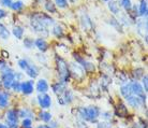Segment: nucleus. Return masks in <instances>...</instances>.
Wrapping results in <instances>:
<instances>
[{
	"label": "nucleus",
	"instance_id": "1",
	"mask_svg": "<svg viewBox=\"0 0 148 128\" xmlns=\"http://www.w3.org/2000/svg\"><path fill=\"white\" fill-rule=\"evenodd\" d=\"M56 61H57V69H58V73L61 81L63 83L68 82L70 79V69L68 67V64L61 57H57Z\"/></svg>",
	"mask_w": 148,
	"mask_h": 128
},
{
	"label": "nucleus",
	"instance_id": "2",
	"mask_svg": "<svg viewBox=\"0 0 148 128\" xmlns=\"http://www.w3.org/2000/svg\"><path fill=\"white\" fill-rule=\"evenodd\" d=\"M78 112H79V115L84 120L93 122V120H97V117L99 116L100 111L97 107H88V108H79Z\"/></svg>",
	"mask_w": 148,
	"mask_h": 128
},
{
	"label": "nucleus",
	"instance_id": "3",
	"mask_svg": "<svg viewBox=\"0 0 148 128\" xmlns=\"http://www.w3.org/2000/svg\"><path fill=\"white\" fill-rule=\"evenodd\" d=\"M1 71H2V84H3L4 88L9 89L12 86L13 82L15 81V74L8 67H5Z\"/></svg>",
	"mask_w": 148,
	"mask_h": 128
},
{
	"label": "nucleus",
	"instance_id": "4",
	"mask_svg": "<svg viewBox=\"0 0 148 128\" xmlns=\"http://www.w3.org/2000/svg\"><path fill=\"white\" fill-rule=\"evenodd\" d=\"M30 24H31V27H32V29L37 32V34H42V36H44V37H46L48 34V31H47V27L44 26L43 24L41 22H39L38 19H36L34 17H32V19L30 21Z\"/></svg>",
	"mask_w": 148,
	"mask_h": 128
},
{
	"label": "nucleus",
	"instance_id": "5",
	"mask_svg": "<svg viewBox=\"0 0 148 128\" xmlns=\"http://www.w3.org/2000/svg\"><path fill=\"white\" fill-rule=\"evenodd\" d=\"M136 28H137V32L144 38L145 41H147V21L146 19H140V21H137Z\"/></svg>",
	"mask_w": 148,
	"mask_h": 128
},
{
	"label": "nucleus",
	"instance_id": "6",
	"mask_svg": "<svg viewBox=\"0 0 148 128\" xmlns=\"http://www.w3.org/2000/svg\"><path fill=\"white\" fill-rule=\"evenodd\" d=\"M8 124L10 128H17V113L14 110H10L7 114Z\"/></svg>",
	"mask_w": 148,
	"mask_h": 128
},
{
	"label": "nucleus",
	"instance_id": "7",
	"mask_svg": "<svg viewBox=\"0 0 148 128\" xmlns=\"http://www.w3.org/2000/svg\"><path fill=\"white\" fill-rule=\"evenodd\" d=\"M34 17L36 19H38L39 22H41L44 26H49L54 23V19L52 17H49L47 14H44V13H37V14L34 15Z\"/></svg>",
	"mask_w": 148,
	"mask_h": 128
},
{
	"label": "nucleus",
	"instance_id": "8",
	"mask_svg": "<svg viewBox=\"0 0 148 128\" xmlns=\"http://www.w3.org/2000/svg\"><path fill=\"white\" fill-rule=\"evenodd\" d=\"M72 72L74 74V76L75 78H77V79H81V78H83L84 76V74H85V70H84V68L82 67V66H79V65H75L73 63V64H71V71L70 73Z\"/></svg>",
	"mask_w": 148,
	"mask_h": 128
},
{
	"label": "nucleus",
	"instance_id": "9",
	"mask_svg": "<svg viewBox=\"0 0 148 128\" xmlns=\"http://www.w3.org/2000/svg\"><path fill=\"white\" fill-rule=\"evenodd\" d=\"M38 100H39V103L42 108L44 109H47L51 107V103H52V100H51V97L48 95H40L38 97Z\"/></svg>",
	"mask_w": 148,
	"mask_h": 128
},
{
	"label": "nucleus",
	"instance_id": "10",
	"mask_svg": "<svg viewBox=\"0 0 148 128\" xmlns=\"http://www.w3.org/2000/svg\"><path fill=\"white\" fill-rule=\"evenodd\" d=\"M21 90L25 95H29L34 92V83L32 81H27L21 84Z\"/></svg>",
	"mask_w": 148,
	"mask_h": 128
},
{
	"label": "nucleus",
	"instance_id": "11",
	"mask_svg": "<svg viewBox=\"0 0 148 128\" xmlns=\"http://www.w3.org/2000/svg\"><path fill=\"white\" fill-rule=\"evenodd\" d=\"M130 87H131V90H132V94H134L135 96H142V95H144L143 87H142L137 82L130 83Z\"/></svg>",
	"mask_w": 148,
	"mask_h": 128
},
{
	"label": "nucleus",
	"instance_id": "12",
	"mask_svg": "<svg viewBox=\"0 0 148 128\" xmlns=\"http://www.w3.org/2000/svg\"><path fill=\"white\" fill-rule=\"evenodd\" d=\"M34 45L40 50L41 52H45V51L48 49V45H47V43H46V41H45L44 39H42V38L37 39V40L34 41Z\"/></svg>",
	"mask_w": 148,
	"mask_h": 128
},
{
	"label": "nucleus",
	"instance_id": "13",
	"mask_svg": "<svg viewBox=\"0 0 148 128\" xmlns=\"http://www.w3.org/2000/svg\"><path fill=\"white\" fill-rule=\"evenodd\" d=\"M116 114L120 117L127 116V115H128V109L126 108V105H122V103H119V105L116 107Z\"/></svg>",
	"mask_w": 148,
	"mask_h": 128
},
{
	"label": "nucleus",
	"instance_id": "14",
	"mask_svg": "<svg viewBox=\"0 0 148 128\" xmlns=\"http://www.w3.org/2000/svg\"><path fill=\"white\" fill-rule=\"evenodd\" d=\"M26 73L29 75L30 78H36L38 74H39V70H38V68L34 65H28V67L26 68Z\"/></svg>",
	"mask_w": 148,
	"mask_h": 128
},
{
	"label": "nucleus",
	"instance_id": "15",
	"mask_svg": "<svg viewBox=\"0 0 148 128\" xmlns=\"http://www.w3.org/2000/svg\"><path fill=\"white\" fill-rule=\"evenodd\" d=\"M37 89L38 92H40V93H46L48 90V84L47 82L45 81V80H40L37 84Z\"/></svg>",
	"mask_w": 148,
	"mask_h": 128
},
{
	"label": "nucleus",
	"instance_id": "16",
	"mask_svg": "<svg viewBox=\"0 0 148 128\" xmlns=\"http://www.w3.org/2000/svg\"><path fill=\"white\" fill-rule=\"evenodd\" d=\"M64 85H63L62 83H56V84H54L53 85V90H54V93H55L56 95H58V96H60V95H62L63 93H64Z\"/></svg>",
	"mask_w": 148,
	"mask_h": 128
},
{
	"label": "nucleus",
	"instance_id": "17",
	"mask_svg": "<svg viewBox=\"0 0 148 128\" xmlns=\"http://www.w3.org/2000/svg\"><path fill=\"white\" fill-rule=\"evenodd\" d=\"M120 93L125 98H128L129 96H131L132 94V90H131V87H130V84H126V85H122L121 88H120Z\"/></svg>",
	"mask_w": 148,
	"mask_h": 128
},
{
	"label": "nucleus",
	"instance_id": "18",
	"mask_svg": "<svg viewBox=\"0 0 148 128\" xmlns=\"http://www.w3.org/2000/svg\"><path fill=\"white\" fill-rule=\"evenodd\" d=\"M9 37H10L9 30L7 29V27L4 26L3 24L0 23V38L3 40H7V39H9Z\"/></svg>",
	"mask_w": 148,
	"mask_h": 128
},
{
	"label": "nucleus",
	"instance_id": "19",
	"mask_svg": "<svg viewBox=\"0 0 148 128\" xmlns=\"http://www.w3.org/2000/svg\"><path fill=\"white\" fill-rule=\"evenodd\" d=\"M108 9L115 15L119 14V12H120L118 4H117V2H115V1H108Z\"/></svg>",
	"mask_w": 148,
	"mask_h": 128
},
{
	"label": "nucleus",
	"instance_id": "20",
	"mask_svg": "<svg viewBox=\"0 0 148 128\" xmlns=\"http://www.w3.org/2000/svg\"><path fill=\"white\" fill-rule=\"evenodd\" d=\"M140 15L147 16V0H142L140 3Z\"/></svg>",
	"mask_w": 148,
	"mask_h": 128
},
{
	"label": "nucleus",
	"instance_id": "21",
	"mask_svg": "<svg viewBox=\"0 0 148 128\" xmlns=\"http://www.w3.org/2000/svg\"><path fill=\"white\" fill-rule=\"evenodd\" d=\"M13 34H14L17 39H22L23 36H24V28L21 26H15L14 28H13Z\"/></svg>",
	"mask_w": 148,
	"mask_h": 128
},
{
	"label": "nucleus",
	"instance_id": "22",
	"mask_svg": "<svg viewBox=\"0 0 148 128\" xmlns=\"http://www.w3.org/2000/svg\"><path fill=\"white\" fill-rule=\"evenodd\" d=\"M45 9L47 12H51V13H56V7L55 3L52 2L51 0H46L45 2Z\"/></svg>",
	"mask_w": 148,
	"mask_h": 128
},
{
	"label": "nucleus",
	"instance_id": "23",
	"mask_svg": "<svg viewBox=\"0 0 148 128\" xmlns=\"http://www.w3.org/2000/svg\"><path fill=\"white\" fill-rule=\"evenodd\" d=\"M8 105V95L0 92V108H4Z\"/></svg>",
	"mask_w": 148,
	"mask_h": 128
},
{
	"label": "nucleus",
	"instance_id": "24",
	"mask_svg": "<svg viewBox=\"0 0 148 128\" xmlns=\"http://www.w3.org/2000/svg\"><path fill=\"white\" fill-rule=\"evenodd\" d=\"M82 24H83V27L85 28V29H89L90 27L92 26V23H91V21L87 17V16H83L82 17Z\"/></svg>",
	"mask_w": 148,
	"mask_h": 128
},
{
	"label": "nucleus",
	"instance_id": "25",
	"mask_svg": "<svg viewBox=\"0 0 148 128\" xmlns=\"http://www.w3.org/2000/svg\"><path fill=\"white\" fill-rule=\"evenodd\" d=\"M120 6H121L126 11H130L132 9L131 0H120Z\"/></svg>",
	"mask_w": 148,
	"mask_h": 128
},
{
	"label": "nucleus",
	"instance_id": "26",
	"mask_svg": "<svg viewBox=\"0 0 148 128\" xmlns=\"http://www.w3.org/2000/svg\"><path fill=\"white\" fill-rule=\"evenodd\" d=\"M53 34H55L57 38L62 37V34H63L62 28H61L59 25H56V26H54V28H53Z\"/></svg>",
	"mask_w": 148,
	"mask_h": 128
},
{
	"label": "nucleus",
	"instance_id": "27",
	"mask_svg": "<svg viewBox=\"0 0 148 128\" xmlns=\"http://www.w3.org/2000/svg\"><path fill=\"white\" fill-rule=\"evenodd\" d=\"M110 24H111L113 27H115L116 30H118V31L122 32V27H121V25H120L119 21H117V19H110Z\"/></svg>",
	"mask_w": 148,
	"mask_h": 128
},
{
	"label": "nucleus",
	"instance_id": "28",
	"mask_svg": "<svg viewBox=\"0 0 148 128\" xmlns=\"http://www.w3.org/2000/svg\"><path fill=\"white\" fill-rule=\"evenodd\" d=\"M23 7H24V3H23V1H21V0L15 1V2H12V4H11V8L14 10V11H19V10H22Z\"/></svg>",
	"mask_w": 148,
	"mask_h": 128
},
{
	"label": "nucleus",
	"instance_id": "29",
	"mask_svg": "<svg viewBox=\"0 0 148 128\" xmlns=\"http://www.w3.org/2000/svg\"><path fill=\"white\" fill-rule=\"evenodd\" d=\"M55 3L57 4V7L64 9L68 7V0H55Z\"/></svg>",
	"mask_w": 148,
	"mask_h": 128
},
{
	"label": "nucleus",
	"instance_id": "30",
	"mask_svg": "<svg viewBox=\"0 0 148 128\" xmlns=\"http://www.w3.org/2000/svg\"><path fill=\"white\" fill-rule=\"evenodd\" d=\"M24 45L26 46L27 49H31L34 46V40L30 39V38H26L25 41H24Z\"/></svg>",
	"mask_w": 148,
	"mask_h": 128
},
{
	"label": "nucleus",
	"instance_id": "31",
	"mask_svg": "<svg viewBox=\"0 0 148 128\" xmlns=\"http://www.w3.org/2000/svg\"><path fill=\"white\" fill-rule=\"evenodd\" d=\"M41 118L44 120V122H48V120H51V118H52V115H51V113L48 112H42L41 113Z\"/></svg>",
	"mask_w": 148,
	"mask_h": 128
},
{
	"label": "nucleus",
	"instance_id": "32",
	"mask_svg": "<svg viewBox=\"0 0 148 128\" xmlns=\"http://www.w3.org/2000/svg\"><path fill=\"white\" fill-rule=\"evenodd\" d=\"M64 103H69V102L72 101V98H73V96H72V94H71V92H64Z\"/></svg>",
	"mask_w": 148,
	"mask_h": 128
},
{
	"label": "nucleus",
	"instance_id": "33",
	"mask_svg": "<svg viewBox=\"0 0 148 128\" xmlns=\"http://www.w3.org/2000/svg\"><path fill=\"white\" fill-rule=\"evenodd\" d=\"M144 70L143 69H137V70H135L134 71V76L136 78V80L141 79V78H143V75H144Z\"/></svg>",
	"mask_w": 148,
	"mask_h": 128
},
{
	"label": "nucleus",
	"instance_id": "34",
	"mask_svg": "<svg viewBox=\"0 0 148 128\" xmlns=\"http://www.w3.org/2000/svg\"><path fill=\"white\" fill-rule=\"evenodd\" d=\"M28 65L29 64H28V61H27L26 59H21L18 61V66L22 68L23 70H26V68L28 67Z\"/></svg>",
	"mask_w": 148,
	"mask_h": 128
},
{
	"label": "nucleus",
	"instance_id": "35",
	"mask_svg": "<svg viewBox=\"0 0 148 128\" xmlns=\"http://www.w3.org/2000/svg\"><path fill=\"white\" fill-rule=\"evenodd\" d=\"M21 84H22V83H19V81L16 80V81L13 82V84H12L11 87L15 90V92H18V90H21Z\"/></svg>",
	"mask_w": 148,
	"mask_h": 128
},
{
	"label": "nucleus",
	"instance_id": "36",
	"mask_svg": "<svg viewBox=\"0 0 148 128\" xmlns=\"http://www.w3.org/2000/svg\"><path fill=\"white\" fill-rule=\"evenodd\" d=\"M23 127L24 128H31V120L26 118V120H24L23 122Z\"/></svg>",
	"mask_w": 148,
	"mask_h": 128
},
{
	"label": "nucleus",
	"instance_id": "37",
	"mask_svg": "<svg viewBox=\"0 0 148 128\" xmlns=\"http://www.w3.org/2000/svg\"><path fill=\"white\" fill-rule=\"evenodd\" d=\"M143 85H144V88H145V92H147V89H148V86H147V75L145 74V75H143Z\"/></svg>",
	"mask_w": 148,
	"mask_h": 128
},
{
	"label": "nucleus",
	"instance_id": "38",
	"mask_svg": "<svg viewBox=\"0 0 148 128\" xmlns=\"http://www.w3.org/2000/svg\"><path fill=\"white\" fill-rule=\"evenodd\" d=\"M98 128H111V127H110V125H108V123L102 122V123H99V124H98Z\"/></svg>",
	"mask_w": 148,
	"mask_h": 128
},
{
	"label": "nucleus",
	"instance_id": "39",
	"mask_svg": "<svg viewBox=\"0 0 148 128\" xmlns=\"http://www.w3.org/2000/svg\"><path fill=\"white\" fill-rule=\"evenodd\" d=\"M1 3L5 6V7H11L12 4V0H1Z\"/></svg>",
	"mask_w": 148,
	"mask_h": 128
},
{
	"label": "nucleus",
	"instance_id": "40",
	"mask_svg": "<svg viewBox=\"0 0 148 128\" xmlns=\"http://www.w3.org/2000/svg\"><path fill=\"white\" fill-rule=\"evenodd\" d=\"M7 15V13H5V11L4 10H2V9H0V19H3L4 16Z\"/></svg>",
	"mask_w": 148,
	"mask_h": 128
},
{
	"label": "nucleus",
	"instance_id": "41",
	"mask_svg": "<svg viewBox=\"0 0 148 128\" xmlns=\"http://www.w3.org/2000/svg\"><path fill=\"white\" fill-rule=\"evenodd\" d=\"M38 128H51V127H48V126H46V125H42V126H39Z\"/></svg>",
	"mask_w": 148,
	"mask_h": 128
},
{
	"label": "nucleus",
	"instance_id": "42",
	"mask_svg": "<svg viewBox=\"0 0 148 128\" xmlns=\"http://www.w3.org/2000/svg\"><path fill=\"white\" fill-rule=\"evenodd\" d=\"M0 128H8L7 126H4V125H2V124H0Z\"/></svg>",
	"mask_w": 148,
	"mask_h": 128
},
{
	"label": "nucleus",
	"instance_id": "43",
	"mask_svg": "<svg viewBox=\"0 0 148 128\" xmlns=\"http://www.w3.org/2000/svg\"><path fill=\"white\" fill-rule=\"evenodd\" d=\"M103 1H108H108H112V0H103Z\"/></svg>",
	"mask_w": 148,
	"mask_h": 128
}]
</instances>
